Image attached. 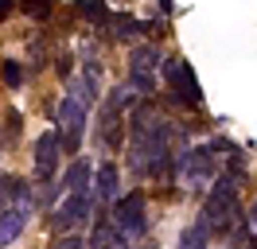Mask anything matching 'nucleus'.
<instances>
[{
  "mask_svg": "<svg viewBox=\"0 0 257 249\" xmlns=\"http://www.w3.org/2000/svg\"><path fill=\"white\" fill-rule=\"evenodd\" d=\"M199 222H203L210 233H230L241 222V202H238V187H234V179H226V175H222V179L210 183V195H207V202H203Z\"/></svg>",
  "mask_w": 257,
  "mask_h": 249,
  "instance_id": "f257e3e1",
  "label": "nucleus"
},
{
  "mask_svg": "<svg viewBox=\"0 0 257 249\" xmlns=\"http://www.w3.org/2000/svg\"><path fill=\"white\" fill-rule=\"evenodd\" d=\"M86 101H82L74 90H66V97L59 101V137H63V148L70 156L78 152L82 137H86Z\"/></svg>",
  "mask_w": 257,
  "mask_h": 249,
  "instance_id": "f03ea898",
  "label": "nucleus"
},
{
  "mask_svg": "<svg viewBox=\"0 0 257 249\" xmlns=\"http://www.w3.org/2000/svg\"><path fill=\"white\" fill-rule=\"evenodd\" d=\"M113 222H117V230L125 233L128 241L133 237H141L148 230V210H145V195L141 191H133V195H121V199L113 202Z\"/></svg>",
  "mask_w": 257,
  "mask_h": 249,
  "instance_id": "7ed1b4c3",
  "label": "nucleus"
},
{
  "mask_svg": "<svg viewBox=\"0 0 257 249\" xmlns=\"http://www.w3.org/2000/svg\"><path fill=\"white\" fill-rule=\"evenodd\" d=\"M90 214H94V195H90V191H66V199H63V206L55 210L51 226L59 233H66V230H74V226H82Z\"/></svg>",
  "mask_w": 257,
  "mask_h": 249,
  "instance_id": "20e7f679",
  "label": "nucleus"
},
{
  "mask_svg": "<svg viewBox=\"0 0 257 249\" xmlns=\"http://www.w3.org/2000/svg\"><path fill=\"white\" fill-rule=\"evenodd\" d=\"M179 179L187 187H207L214 179V148H187L179 156Z\"/></svg>",
  "mask_w": 257,
  "mask_h": 249,
  "instance_id": "39448f33",
  "label": "nucleus"
},
{
  "mask_svg": "<svg viewBox=\"0 0 257 249\" xmlns=\"http://www.w3.org/2000/svg\"><path fill=\"white\" fill-rule=\"evenodd\" d=\"M32 210H35L32 191H24V195H20V202H12V206H4V210H0V249L12 245L20 233L28 230V218H32Z\"/></svg>",
  "mask_w": 257,
  "mask_h": 249,
  "instance_id": "423d86ee",
  "label": "nucleus"
},
{
  "mask_svg": "<svg viewBox=\"0 0 257 249\" xmlns=\"http://www.w3.org/2000/svg\"><path fill=\"white\" fill-rule=\"evenodd\" d=\"M59 156H63V137L59 133H43L35 140V152H32V168L39 183H51V175L59 171Z\"/></svg>",
  "mask_w": 257,
  "mask_h": 249,
  "instance_id": "0eeeda50",
  "label": "nucleus"
},
{
  "mask_svg": "<svg viewBox=\"0 0 257 249\" xmlns=\"http://www.w3.org/2000/svg\"><path fill=\"white\" fill-rule=\"evenodd\" d=\"M164 78H168V86H172V93H176L179 101H191V105L203 101V90H199L191 66L183 59H164Z\"/></svg>",
  "mask_w": 257,
  "mask_h": 249,
  "instance_id": "6e6552de",
  "label": "nucleus"
},
{
  "mask_svg": "<svg viewBox=\"0 0 257 249\" xmlns=\"http://www.w3.org/2000/svg\"><path fill=\"white\" fill-rule=\"evenodd\" d=\"M128 237L117 230L109 210H97V222H94V233H90V249H125Z\"/></svg>",
  "mask_w": 257,
  "mask_h": 249,
  "instance_id": "1a4fd4ad",
  "label": "nucleus"
},
{
  "mask_svg": "<svg viewBox=\"0 0 257 249\" xmlns=\"http://www.w3.org/2000/svg\"><path fill=\"white\" fill-rule=\"evenodd\" d=\"M94 199H97V206H109V202L121 199V171H117V164H101L97 168Z\"/></svg>",
  "mask_w": 257,
  "mask_h": 249,
  "instance_id": "9d476101",
  "label": "nucleus"
},
{
  "mask_svg": "<svg viewBox=\"0 0 257 249\" xmlns=\"http://www.w3.org/2000/svg\"><path fill=\"white\" fill-rule=\"evenodd\" d=\"M160 66H164V55L156 43H141V47L128 51V74H152Z\"/></svg>",
  "mask_w": 257,
  "mask_h": 249,
  "instance_id": "9b49d317",
  "label": "nucleus"
},
{
  "mask_svg": "<svg viewBox=\"0 0 257 249\" xmlns=\"http://www.w3.org/2000/svg\"><path fill=\"white\" fill-rule=\"evenodd\" d=\"M97 133H101V148H105V152H117L121 140H125V113H105V109H101Z\"/></svg>",
  "mask_w": 257,
  "mask_h": 249,
  "instance_id": "f8f14e48",
  "label": "nucleus"
},
{
  "mask_svg": "<svg viewBox=\"0 0 257 249\" xmlns=\"http://www.w3.org/2000/svg\"><path fill=\"white\" fill-rule=\"evenodd\" d=\"M90 175H94L90 160H86V156H74L70 168H66V175H63V191H90Z\"/></svg>",
  "mask_w": 257,
  "mask_h": 249,
  "instance_id": "ddd939ff",
  "label": "nucleus"
},
{
  "mask_svg": "<svg viewBox=\"0 0 257 249\" xmlns=\"http://www.w3.org/2000/svg\"><path fill=\"white\" fill-rule=\"evenodd\" d=\"M109 28L117 39H133V35H145V24H137L133 16H109Z\"/></svg>",
  "mask_w": 257,
  "mask_h": 249,
  "instance_id": "4468645a",
  "label": "nucleus"
},
{
  "mask_svg": "<svg viewBox=\"0 0 257 249\" xmlns=\"http://www.w3.org/2000/svg\"><path fill=\"white\" fill-rule=\"evenodd\" d=\"M207 226H203V222H195L191 230L183 233V249H207Z\"/></svg>",
  "mask_w": 257,
  "mask_h": 249,
  "instance_id": "2eb2a0df",
  "label": "nucleus"
},
{
  "mask_svg": "<svg viewBox=\"0 0 257 249\" xmlns=\"http://www.w3.org/2000/svg\"><path fill=\"white\" fill-rule=\"evenodd\" d=\"M78 12L86 16V20H109V12H105V4H101V0H97V4H94V0H82Z\"/></svg>",
  "mask_w": 257,
  "mask_h": 249,
  "instance_id": "dca6fc26",
  "label": "nucleus"
},
{
  "mask_svg": "<svg viewBox=\"0 0 257 249\" xmlns=\"http://www.w3.org/2000/svg\"><path fill=\"white\" fill-rule=\"evenodd\" d=\"M4 82L16 90L20 82H24V70H20V62H4Z\"/></svg>",
  "mask_w": 257,
  "mask_h": 249,
  "instance_id": "f3484780",
  "label": "nucleus"
},
{
  "mask_svg": "<svg viewBox=\"0 0 257 249\" xmlns=\"http://www.w3.org/2000/svg\"><path fill=\"white\" fill-rule=\"evenodd\" d=\"M51 249H90V245L82 241L78 233H66V237H59V241H55V245H51Z\"/></svg>",
  "mask_w": 257,
  "mask_h": 249,
  "instance_id": "a211bd4d",
  "label": "nucleus"
},
{
  "mask_svg": "<svg viewBox=\"0 0 257 249\" xmlns=\"http://www.w3.org/2000/svg\"><path fill=\"white\" fill-rule=\"evenodd\" d=\"M24 8H28L32 16H47L51 12V0H24Z\"/></svg>",
  "mask_w": 257,
  "mask_h": 249,
  "instance_id": "6ab92c4d",
  "label": "nucleus"
},
{
  "mask_svg": "<svg viewBox=\"0 0 257 249\" xmlns=\"http://www.w3.org/2000/svg\"><path fill=\"white\" fill-rule=\"evenodd\" d=\"M133 86H137L141 93H152V90H156V82H152V74H133Z\"/></svg>",
  "mask_w": 257,
  "mask_h": 249,
  "instance_id": "aec40b11",
  "label": "nucleus"
},
{
  "mask_svg": "<svg viewBox=\"0 0 257 249\" xmlns=\"http://www.w3.org/2000/svg\"><path fill=\"white\" fill-rule=\"evenodd\" d=\"M8 12H12V0H0V20H4Z\"/></svg>",
  "mask_w": 257,
  "mask_h": 249,
  "instance_id": "412c9836",
  "label": "nucleus"
},
{
  "mask_svg": "<svg viewBox=\"0 0 257 249\" xmlns=\"http://www.w3.org/2000/svg\"><path fill=\"white\" fill-rule=\"evenodd\" d=\"M249 230H253V237H257V202H253V214H249Z\"/></svg>",
  "mask_w": 257,
  "mask_h": 249,
  "instance_id": "4be33fe9",
  "label": "nucleus"
}]
</instances>
